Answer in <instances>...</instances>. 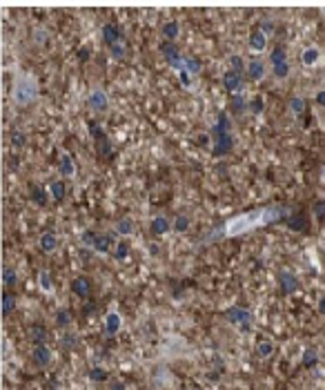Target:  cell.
Masks as SVG:
<instances>
[{"instance_id":"10","label":"cell","mask_w":325,"mask_h":390,"mask_svg":"<svg viewBox=\"0 0 325 390\" xmlns=\"http://www.w3.org/2000/svg\"><path fill=\"white\" fill-rule=\"evenodd\" d=\"M100 34H103V40L107 42V47L116 45V42H123V32L116 22H105L103 29H100Z\"/></svg>"},{"instance_id":"54","label":"cell","mask_w":325,"mask_h":390,"mask_svg":"<svg viewBox=\"0 0 325 390\" xmlns=\"http://www.w3.org/2000/svg\"><path fill=\"white\" fill-rule=\"evenodd\" d=\"M196 390H199V388H196Z\"/></svg>"},{"instance_id":"21","label":"cell","mask_w":325,"mask_h":390,"mask_svg":"<svg viewBox=\"0 0 325 390\" xmlns=\"http://www.w3.org/2000/svg\"><path fill=\"white\" fill-rule=\"evenodd\" d=\"M65 194H67V185H65V181L56 179L49 183V196H52L54 201H63Z\"/></svg>"},{"instance_id":"44","label":"cell","mask_w":325,"mask_h":390,"mask_svg":"<svg viewBox=\"0 0 325 390\" xmlns=\"http://www.w3.org/2000/svg\"><path fill=\"white\" fill-rule=\"evenodd\" d=\"M272 72H274V76L276 78H288L289 76V63H283V65H276V67H272Z\"/></svg>"},{"instance_id":"19","label":"cell","mask_w":325,"mask_h":390,"mask_svg":"<svg viewBox=\"0 0 325 390\" xmlns=\"http://www.w3.org/2000/svg\"><path fill=\"white\" fill-rule=\"evenodd\" d=\"M288 225L294 232H305V230H307V219H305V214H301V212H294V214L288 216Z\"/></svg>"},{"instance_id":"26","label":"cell","mask_w":325,"mask_h":390,"mask_svg":"<svg viewBox=\"0 0 325 390\" xmlns=\"http://www.w3.org/2000/svg\"><path fill=\"white\" fill-rule=\"evenodd\" d=\"M87 377H90L91 381H96V384H103V381L109 379V372H107V370L103 368V366H94V368H90Z\"/></svg>"},{"instance_id":"14","label":"cell","mask_w":325,"mask_h":390,"mask_svg":"<svg viewBox=\"0 0 325 390\" xmlns=\"http://www.w3.org/2000/svg\"><path fill=\"white\" fill-rule=\"evenodd\" d=\"M38 245H40V250L45 254H52L54 250L58 248V234L52 232V230H47V232H42L40 239H38Z\"/></svg>"},{"instance_id":"29","label":"cell","mask_w":325,"mask_h":390,"mask_svg":"<svg viewBox=\"0 0 325 390\" xmlns=\"http://www.w3.org/2000/svg\"><path fill=\"white\" fill-rule=\"evenodd\" d=\"M305 105H307V103H305L303 96H292V98H289V111L296 114V116L305 111Z\"/></svg>"},{"instance_id":"50","label":"cell","mask_w":325,"mask_h":390,"mask_svg":"<svg viewBox=\"0 0 325 390\" xmlns=\"http://www.w3.org/2000/svg\"><path fill=\"white\" fill-rule=\"evenodd\" d=\"M314 100H316V105H321V107H325V90H319L314 94Z\"/></svg>"},{"instance_id":"33","label":"cell","mask_w":325,"mask_h":390,"mask_svg":"<svg viewBox=\"0 0 325 390\" xmlns=\"http://www.w3.org/2000/svg\"><path fill=\"white\" fill-rule=\"evenodd\" d=\"M125 54H127L125 40H123V42H116V45H111V47H109V56H111L114 60H123V58H125Z\"/></svg>"},{"instance_id":"13","label":"cell","mask_w":325,"mask_h":390,"mask_svg":"<svg viewBox=\"0 0 325 390\" xmlns=\"http://www.w3.org/2000/svg\"><path fill=\"white\" fill-rule=\"evenodd\" d=\"M223 134H232V123L225 111H220L218 118H216L214 127H212V138H218V136H223Z\"/></svg>"},{"instance_id":"43","label":"cell","mask_w":325,"mask_h":390,"mask_svg":"<svg viewBox=\"0 0 325 390\" xmlns=\"http://www.w3.org/2000/svg\"><path fill=\"white\" fill-rule=\"evenodd\" d=\"M11 143H14V148H22V145L27 143L25 132H20V130H14V132H11Z\"/></svg>"},{"instance_id":"30","label":"cell","mask_w":325,"mask_h":390,"mask_svg":"<svg viewBox=\"0 0 325 390\" xmlns=\"http://www.w3.org/2000/svg\"><path fill=\"white\" fill-rule=\"evenodd\" d=\"M87 130H90V134L94 136V141H105L107 138V134H105V130L100 127V123H96V121H90L87 123Z\"/></svg>"},{"instance_id":"9","label":"cell","mask_w":325,"mask_h":390,"mask_svg":"<svg viewBox=\"0 0 325 390\" xmlns=\"http://www.w3.org/2000/svg\"><path fill=\"white\" fill-rule=\"evenodd\" d=\"M232 149H234V134H223V136L214 138V148H212L214 156H225Z\"/></svg>"},{"instance_id":"4","label":"cell","mask_w":325,"mask_h":390,"mask_svg":"<svg viewBox=\"0 0 325 390\" xmlns=\"http://www.w3.org/2000/svg\"><path fill=\"white\" fill-rule=\"evenodd\" d=\"M161 52H162V56H165V60H167V63L172 65L176 72H179V69H183L185 56H183V52H179V47H174L169 40H165V42H161Z\"/></svg>"},{"instance_id":"23","label":"cell","mask_w":325,"mask_h":390,"mask_svg":"<svg viewBox=\"0 0 325 390\" xmlns=\"http://www.w3.org/2000/svg\"><path fill=\"white\" fill-rule=\"evenodd\" d=\"M319 58H321V49L319 47H307L303 54H301V63L307 65V67L309 65H316L319 63Z\"/></svg>"},{"instance_id":"47","label":"cell","mask_w":325,"mask_h":390,"mask_svg":"<svg viewBox=\"0 0 325 390\" xmlns=\"http://www.w3.org/2000/svg\"><path fill=\"white\" fill-rule=\"evenodd\" d=\"M250 111H252V114H261L263 111V96H254V98L250 100Z\"/></svg>"},{"instance_id":"16","label":"cell","mask_w":325,"mask_h":390,"mask_svg":"<svg viewBox=\"0 0 325 390\" xmlns=\"http://www.w3.org/2000/svg\"><path fill=\"white\" fill-rule=\"evenodd\" d=\"M149 230H152L154 234H165L172 230V221H169L165 214H156L152 219V223H149Z\"/></svg>"},{"instance_id":"45","label":"cell","mask_w":325,"mask_h":390,"mask_svg":"<svg viewBox=\"0 0 325 390\" xmlns=\"http://www.w3.org/2000/svg\"><path fill=\"white\" fill-rule=\"evenodd\" d=\"M176 74H179V80L183 83V87H192L194 85V78H192V74H189L187 69H179Z\"/></svg>"},{"instance_id":"32","label":"cell","mask_w":325,"mask_h":390,"mask_svg":"<svg viewBox=\"0 0 325 390\" xmlns=\"http://www.w3.org/2000/svg\"><path fill=\"white\" fill-rule=\"evenodd\" d=\"M272 353H274V343H272V341H268V339H263V341H258V343H256V354H258V357L268 359Z\"/></svg>"},{"instance_id":"46","label":"cell","mask_w":325,"mask_h":390,"mask_svg":"<svg viewBox=\"0 0 325 390\" xmlns=\"http://www.w3.org/2000/svg\"><path fill=\"white\" fill-rule=\"evenodd\" d=\"M232 110L236 111V114H241L243 110H245V100H243V96H241V92L232 98Z\"/></svg>"},{"instance_id":"24","label":"cell","mask_w":325,"mask_h":390,"mask_svg":"<svg viewBox=\"0 0 325 390\" xmlns=\"http://www.w3.org/2000/svg\"><path fill=\"white\" fill-rule=\"evenodd\" d=\"M181 34V25L179 20H167L165 25H162V36L167 38V40H176Z\"/></svg>"},{"instance_id":"18","label":"cell","mask_w":325,"mask_h":390,"mask_svg":"<svg viewBox=\"0 0 325 390\" xmlns=\"http://www.w3.org/2000/svg\"><path fill=\"white\" fill-rule=\"evenodd\" d=\"M265 47H268V36L261 29H254L250 34V49L252 52H265Z\"/></svg>"},{"instance_id":"51","label":"cell","mask_w":325,"mask_h":390,"mask_svg":"<svg viewBox=\"0 0 325 390\" xmlns=\"http://www.w3.org/2000/svg\"><path fill=\"white\" fill-rule=\"evenodd\" d=\"M316 308H319V312H321V315H325V297H321V299H319V303H316Z\"/></svg>"},{"instance_id":"34","label":"cell","mask_w":325,"mask_h":390,"mask_svg":"<svg viewBox=\"0 0 325 390\" xmlns=\"http://www.w3.org/2000/svg\"><path fill=\"white\" fill-rule=\"evenodd\" d=\"M270 60H272V67H276V65H283V63H288V52H285L283 47H276L272 54H270Z\"/></svg>"},{"instance_id":"2","label":"cell","mask_w":325,"mask_h":390,"mask_svg":"<svg viewBox=\"0 0 325 390\" xmlns=\"http://www.w3.org/2000/svg\"><path fill=\"white\" fill-rule=\"evenodd\" d=\"M38 98V80L32 74H20L11 87V100L16 105H32Z\"/></svg>"},{"instance_id":"7","label":"cell","mask_w":325,"mask_h":390,"mask_svg":"<svg viewBox=\"0 0 325 390\" xmlns=\"http://www.w3.org/2000/svg\"><path fill=\"white\" fill-rule=\"evenodd\" d=\"M87 105L94 111H105L107 107H109V96H107L105 90L96 87V90H91L90 96H87Z\"/></svg>"},{"instance_id":"8","label":"cell","mask_w":325,"mask_h":390,"mask_svg":"<svg viewBox=\"0 0 325 390\" xmlns=\"http://www.w3.org/2000/svg\"><path fill=\"white\" fill-rule=\"evenodd\" d=\"M32 359H34V364H36L38 368H47V366L52 364L54 353H52V350H49V346H45V343H40V346H34Z\"/></svg>"},{"instance_id":"20","label":"cell","mask_w":325,"mask_h":390,"mask_svg":"<svg viewBox=\"0 0 325 390\" xmlns=\"http://www.w3.org/2000/svg\"><path fill=\"white\" fill-rule=\"evenodd\" d=\"M245 74L250 80H261L263 76H265V65H263L261 60H252V63H247Z\"/></svg>"},{"instance_id":"27","label":"cell","mask_w":325,"mask_h":390,"mask_svg":"<svg viewBox=\"0 0 325 390\" xmlns=\"http://www.w3.org/2000/svg\"><path fill=\"white\" fill-rule=\"evenodd\" d=\"M14 310H16V297L5 292L2 295V316H9Z\"/></svg>"},{"instance_id":"17","label":"cell","mask_w":325,"mask_h":390,"mask_svg":"<svg viewBox=\"0 0 325 390\" xmlns=\"http://www.w3.org/2000/svg\"><path fill=\"white\" fill-rule=\"evenodd\" d=\"M58 174L60 176H73L76 174V163H73V158L69 156V154H63V156L58 158Z\"/></svg>"},{"instance_id":"37","label":"cell","mask_w":325,"mask_h":390,"mask_svg":"<svg viewBox=\"0 0 325 390\" xmlns=\"http://www.w3.org/2000/svg\"><path fill=\"white\" fill-rule=\"evenodd\" d=\"M56 323H58V328H67L69 323H72V312H69L67 308H60V310L56 312Z\"/></svg>"},{"instance_id":"15","label":"cell","mask_w":325,"mask_h":390,"mask_svg":"<svg viewBox=\"0 0 325 390\" xmlns=\"http://www.w3.org/2000/svg\"><path fill=\"white\" fill-rule=\"evenodd\" d=\"M123 328V316L118 315V312H107L105 316V332L109 334V337H116L118 332H121Z\"/></svg>"},{"instance_id":"52","label":"cell","mask_w":325,"mask_h":390,"mask_svg":"<svg viewBox=\"0 0 325 390\" xmlns=\"http://www.w3.org/2000/svg\"><path fill=\"white\" fill-rule=\"evenodd\" d=\"M111 390H125V384H123V381H114V384H111Z\"/></svg>"},{"instance_id":"31","label":"cell","mask_w":325,"mask_h":390,"mask_svg":"<svg viewBox=\"0 0 325 390\" xmlns=\"http://www.w3.org/2000/svg\"><path fill=\"white\" fill-rule=\"evenodd\" d=\"M189 216H185V214H179L176 219L172 221V230H176V232H187L189 230Z\"/></svg>"},{"instance_id":"28","label":"cell","mask_w":325,"mask_h":390,"mask_svg":"<svg viewBox=\"0 0 325 390\" xmlns=\"http://www.w3.org/2000/svg\"><path fill=\"white\" fill-rule=\"evenodd\" d=\"M2 283L5 285H16L18 283L16 268H11V265H5V268H2Z\"/></svg>"},{"instance_id":"35","label":"cell","mask_w":325,"mask_h":390,"mask_svg":"<svg viewBox=\"0 0 325 390\" xmlns=\"http://www.w3.org/2000/svg\"><path fill=\"white\" fill-rule=\"evenodd\" d=\"M127 257H129V243H125V241L116 243V248H114V259L116 261H125Z\"/></svg>"},{"instance_id":"41","label":"cell","mask_w":325,"mask_h":390,"mask_svg":"<svg viewBox=\"0 0 325 390\" xmlns=\"http://www.w3.org/2000/svg\"><path fill=\"white\" fill-rule=\"evenodd\" d=\"M230 69H234V72L243 74V72L247 69V63L241 58V56H230Z\"/></svg>"},{"instance_id":"39","label":"cell","mask_w":325,"mask_h":390,"mask_svg":"<svg viewBox=\"0 0 325 390\" xmlns=\"http://www.w3.org/2000/svg\"><path fill=\"white\" fill-rule=\"evenodd\" d=\"M49 192H45L42 187H32V201L36 203V205H45L47 203V199H49Z\"/></svg>"},{"instance_id":"40","label":"cell","mask_w":325,"mask_h":390,"mask_svg":"<svg viewBox=\"0 0 325 390\" xmlns=\"http://www.w3.org/2000/svg\"><path fill=\"white\" fill-rule=\"evenodd\" d=\"M32 339L36 346H40V343H45V339H47V330L40 326H32Z\"/></svg>"},{"instance_id":"53","label":"cell","mask_w":325,"mask_h":390,"mask_svg":"<svg viewBox=\"0 0 325 390\" xmlns=\"http://www.w3.org/2000/svg\"><path fill=\"white\" fill-rule=\"evenodd\" d=\"M323 179H325V167H323Z\"/></svg>"},{"instance_id":"42","label":"cell","mask_w":325,"mask_h":390,"mask_svg":"<svg viewBox=\"0 0 325 390\" xmlns=\"http://www.w3.org/2000/svg\"><path fill=\"white\" fill-rule=\"evenodd\" d=\"M47 40H49V34H47L45 27L34 29V42H36V45H47Z\"/></svg>"},{"instance_id":"3","label":"cell","mask_w":325,"mask_h":390,"mask_svg":"<svg viewBox=\"0 0 325 390\" xmlns=\"http://www.w3.org/2000/svg\"><path fill=\"white\" fill-rule=\"evenodd\" d=\"M225 316H227V321H230L232 326L241 328V330H250V326H252V321H254L252 310H250V308H245V306L230 308V310L225 312Z\"/></svg>"},{"instance_id":"25","label":"cell","mask_w":325,"mask_h":390,"mask_svg":"<svg viewBox=\"0 0 325 390\" xmlns=\"http://www.w3.org/2000/svg\"><path fill=\"white\" fill-rule=\"evenodd\" d=\"M38 288H40L42 292H52L54 290V281H52V274L47 272V270H40L38 272Z\"/></svg>"},{"instance_id":"12","label":"cell","mask_w":325,"mask_h":390,"mask_svg":"<svg viewBox=\"0 0 325 390\" xmlns=\"http://www.w3.org/2000/svg\"><path fill=\"white\" fill-rule=\"evenodd\" d=\"M223 85H225L227 92H238L243 90V74H238V72H234V69H227L225 74H223Z\"/></svg>"},{"instance_id":"48","label":"cell","mask_w":325,"mask_h":390,"mask_svg":"<svg viewBox=\"0 0 325 390\" xmlns=\"http://www.w3.org/2000/svg\"><path fill=\"white\" fill-rule=\"evenodd\" d=\"M258 29H261V32L268 36L270 32H274V20H270V18H263V20H261V27H258Z\"/></svg>"},{"instance_id":"22","label":"cell","mask_w":325,"mask_h":390,"mask_svg":"<svg viewBox=\"0 0 325 390\" xmlns=\"http://www.w3.org/2000/svg\"><path fill=\"white\" fill-rule=\"evenodd\" d=\"M116 234H121V237H127V234L134 232V221H131L129 216H123V219H118L114 225Z\"/></svg>"},{"instance_id":"36","label":"cell","mask_w":325,"mask_h":390,"mask_svg":"<svg viewBox=\"0 0 325 390\" xmlns=\"http://www.w3.org/2000/svg\"><path fill=\"white\" fill-rule=\"evenodd\" d=\"M319 364V354H316L314 348H307L303 353V366L305 368H314V366Z\"/></svg>"},{"instance_id":"38","label":"cell","mask_w":325,"mask_h":390,"mask_svg":"<svg viewBox=\"0 0 325 390\" xmlns=\"http://www.w3.org/2000/svg\"><path fill=\"white\" fill-rule=\"evenodd\" d=\"M183 69H187L189 74L194 76L200 72V60L194 58V56H185V63H183Z\"/></svg>"},{"instance_id":"11","label":"cell","mask_w":325,"mask_h":390,"mask_svg":"<svg viewBox=\"0 0 325 390\" xmlns=\"http://www.w3.org/2000/svg\"><path fill=\"white\" fill-rule=\"evenodd\" d=\"M72 292L78 299H87V297L91 295V279L90 277H76V279L72 281Z\"/></svg>"},{"instance_id":"49","label":"cell","mask_w":325,"mask_h":390,"mask_svg":"<svg viewBox=\"0 0 325 390\" xmlns=\"http://www.w3.org/2000/svg\"><path fill=\"white\" fill-rule=\"evenodd\" d=\"M314 212H316V216H319V219H323V216H325V201H316V203H314Z\"/></svg>"},{"instance_id":"6","label":"cell","mask_w":325,"mask_h":390,"mask_svg":"<svg viewBox=\"0 0 325 390\" xmlns=\"http://www.w3.org/2000/svg\"><path fill=\"white\" fill-rule=\"evenodd\" d=\"M91 248L96 250V252L100 254H107V252H114L116 248V237L109 232H96L94 234V243H91Z\"/></svg>"},{"instance_id":"1","label":"cell","mask_w":325,"mask_h":390,"mask_svg":"<svg viewBox=\"0 0 325 390\" xmlns=\"http://www.w3.org/2000/svg\"><path fill=\"white\" fill-rule=\"evenodd\" d=\"M285 212L281 210V207H268V210H254V212H245V214L236 216V219H232L230 223H225V225L220 227L225 237H234V234H243L247 232V230H254L256 225H265V223L270 221H278V219H283Z\"/></svg>"},{"instance_id":"5","label":"cell","mask_w":325,"mask_h":390,"mask_svg":"<svg viewBox=\"0 0 325 390\" xmlns=\"http://www.w3.org/2000/svg\"><path fill=\"white\" fill-rule=\"evenodd\" d=\"M278 288H281V295H285V297L294 295V292L301 288L299 277H296L294 272H289V270H283V272H278Z\"/></svg>"}]
</instances>
